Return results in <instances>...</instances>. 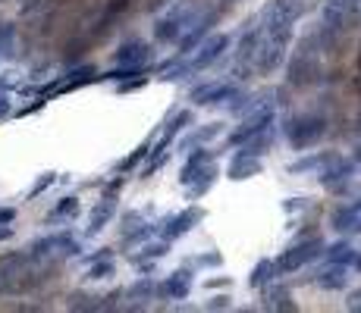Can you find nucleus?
Instances as JSON below:
<instances>
[{"label": "nucleus", "instance_id": "43", "mask_svg": "<svg viewBox=\"0 0 361 313\" xmlns=\"http://www.w3.org/2000/svg\"><path fill=\"white\" fill-rule=\"evenodd\" d=\"M16 85V79L13 75H7V79H0V91H10V88Z\"/></svg>", "mask_w": 361, "mask_h": 313}, {"label": "nucleus", "instance_id": "7", "mask_svg": "<svg viewBox=\"0 0 361 313\" xmlns=\"http://www.w3.org/2000/svg\"><path fill=\"white\" fill-rule=\"evenodd\" d=\"M233 94H236V85H229V81H208V85H198L189 100L195 106H217V104H226Z\"/></svg>", "mask_w": 361, "mask_h": 313}, {"label": "nucleus", "instance_id": "26", "mask_svg": "<svg viewBox=\"0 0 361 313\" xmlns=\"http://www.w3.org/2000/svg\"><path fill=\"white\" fill-rule=\"evenodd\" d=\"M16 25L13 22H0V63L10 60L16 54Z\"/></svg>", "mask_w": 361, "mask_h": 313}, {"label": "nucleus", "instance_id": "41", "mask_svg": "<svg viewBox=\"0 0 361 313\" xmlns=\"http://www.w3.org/2000/svg\"><path fill=\"white\" fill-rule=\"evenodd\" d=\"M16 219V207H0V223H13Z\"/></svg>", "mask_w": 361, "mask_h": 313}, {"label": "nucleus", "instance_id": "16", "mask_svg": "<svg viewBox=\"0 0 361 313\" xmlns=\"http://www.w3.org/2000/svg\"><path fill=\"white\" fill-rule=\"evenodd\" d=\"M314 282L323 288V291H342V288H348V269H346V266H336V263H330L323 273H317Z\"/></svg>", "mask_w": 361, "mask_h": 313}, {"label": "nucleus", "instance_id": "38", "mask_svg": "<svg viewBox=\"0 0 361 313\" xmlns=\"http://www.w3.org/2000/svg\"><path fill=\"white\" fill-rule=\"evenodd\" d=\"M229 307V294H217V298L208 300V310H226Z\"/></svg>", "mask_w": 361, "mask_h": 313}, {"label": "nucleus", "instance_id": "29", "mask_svg": "<svg viewBox=\"0 0 361 313\" xmlns=\"http://www.w3.org/2000/svg\"><path fill=\"white\" fill-rule=\"evenodd\" d=\"M208 29H210V16H208V19H201V22H198L195 29H192L189 35H185L183 41H179V47H183V54H189L192 47H198V44H201V38H204V31H208Z\"/></svg>", "mask_w": 361, "mask_h": 313}, {"label": "nucleus", "instance_id": "18", "mask_svg": "<svg viewBox=\"0 0 361 313\" xmlns=\"http://www.w3.org/2000/svg\"><path fill=\"white\" fill-rule=\"evenodd\" d=\"M323 254H327V263H336V266H355V257H358V250H355V244L348 241V238H342V241L323 248Z\"/></svg>", "mask_w": 361, "mask_h": 313}, {"label": "nucleus", "instance_id": "3", "mask_svg": "<svg viewBox=\"0 0 361 313\" xmlns=\"http://www.w3.org/2000/svg\"><path fill=\"white\" fill-rule=\"evenodd\" d=\"M323 254V241L321 238H305V241H295L283 257L277 260V273H295L305 263L317 260Z\"/></svg>", "mask_w": 361, "mask_h": 313}, {"label": "nucleus", "instance_id": "8", "mask_svg": "<svg viewBox=\"0 0 361 313\" xmlns=\"http://www.w3.org/2000/svg\"><path fill=\"white\" fill-rule=\"evenodd\" d=\"M192 10H173L170 16L158 19V25H154V38L158 41H179V35H183V29H189L192 22Z\"/></svg>", "mask_w": 361, "mask_h": 313}, {"label": "nucleus", "instance_id": "34", "mask_svg": "<svg viewBox=\"0 0 361 313\" xmlns=\"http://www.w3.org/2000/svg\"><path fill=\"white\" fill-rule=\"evenodd\" d=\"M223 131V122H210V125H204V129H198L195 135H189L183 144H201V141H208V138H217Z\"/></svg>", "mask_w": 361, "mask_h": 313}, {"label": "nucleus", "instance_id": "10", "mask_svg": "<svg viewBox=\"0 0 361 313\" xmlns=\"http://www.w3.org/2000/svg\"><path fill=\"white\" fill-rule=\"evenodd\" d=\"M154 56V50H151V44L148 41H126L120 50L114 54V63L116 66H145L148 60Z\"/></svg>", "mask_w": 361, "mask_h": 313}, {"label": "nucleus", "instance_id": "35", "mask_svg": "<svg viewBox=\"0 0 361 313\" xmlns=\"http://www.w3.org/2000/svg\"><path fill=\"white\" fill-rule=\"evenodd\" d=\"M148 154H151V144H141V147L139 150H135V154L132 156H126V160H123L120 163V172H129V169H135V166H139V163L141 160H145V156Z\"/></svg>", "mask_w": 361, "mask_h": 313}, {"label": "nucleus", "instance_id": "19", "mask_svg": "<svg viewBox=\"0 0 361 313\" xmlns=\"http://www.w3.org/2000/svg\"><path fill=\"white\" fill-rule=\"evenodd\" d=\"M333 150H321V154H308V156H302V160H295V163H289V172H295V175H302V172H321L323 166H327L330 160H333Z\"/></svg>", "mask_w": 361, "mask_h": 313}, {"label": "nucleus", "instance_id": "2", "mask_svg": "<svg viewBox=\"0 0 361 313\" xmlns=\"http://www.w3.org/2000/svg\"><path fill=\"white\" fill-rule=\"evenodd\" d=\"M289 144L295 150H305L311 144H317V138H323L327 131V119L317 116V113H302V116H292L289 119Z\"/></svg>", "mask_w": 361, "mask_h": 313}, {"label": "nucleus", "instance_id": "17", "mask_svg": "<svg viewBox=\"0 0 361 313\" xmlns=\"http://www.w3.org/2000/svg\"><path fill=\"white\" fill-rule=\"evenodd\" d=\"M355 0H327L323 3V22H327V29H342L348 19V13H352Z\"/></svg>", "mask_w": 361, "mask_h": 313}, {"label": "nucleus", "instance_id": "37", "mask_svg": "<svg viewBox=\"0 0 361 313\" xmlns=\"http://www.w3.org/2000/svg\"><path fill=\"white\" fill-rule=\"evenodd\" d=\"M10 113H13V100H10V91H0V122H3V119H10Z\"/></svg>", "mask_w": 361, "mask_h": 313}, {"label": "nucleus", "instance_id": "1", "mask_svg": "<svg viewBox=\"0 0 361 313\" xmlns=\"http://www.w3.org/2000/svg\"><path fill=\"white\" fill-rule=\"evenodd\" d=\"M292 41V25H277V29H264L258 44V54H254V63H258L261 75H270L283 66L286 60V47Z\"/></svg>", "mask_w": 361, "mask_h": 313}, {"label": "nucleus", "instance_id": "39", "mask_svg": "<svg viewBox=\"0 0 361 313\" xmlns=\"http://www.w3.org/2000/svg\"><path fill=\"white\" fill-rule=\"evenodd\" d=\"M346 307H348V310H361V288H358V291H352V294H348Z\"/></svg>", "mask_w": 361, "mask_h": 313}, {"label": "nucleus", "instance_id": "21", "mask_svg": "<svg viewBox=\"0 0 361 313\" xmlns=\"http://www.w3.org/2000/svg\"><path fill=\"white\" fill-rule=\"evenodd\" d=\"M264 307L267 310H295V304L289 300V291L283 285H264Z\"/></svg>", "mask_w": 361, "mask_h": 313}, {"label": "nucleus", "instance_id": "36", "mask_svg": "<svg viewBox=\"0 0 361 313\" xmlns=\"http://www.w3.org/2000/svg\"><path fill=\"white\" fill-rule=\"evenodd\" d=\"M54 182H57V175H54V172H45V175H41L38 182H35L32 188H29V200H32V198H38L41 191H47V188H51Z\"/></svg>", "mask_w": 361, "mask_h": 313}, {"label": "nucleus", "instance_id": "15", "mask_svg": "<svg viewBox=\"0 0 361 313\" xmlns=\"http://www.w3.org/2000/svg\"><path fill=\"white\" fill-rule=\"evenodd\" d=\"M330 223H333V229H339V232H361V200L358 204L339 207Z\"/></svg>", "mask_w": 361, "mask_h": 313}, {"label": "nucleus", "instance_id": "32", "mask_svg": "<svg viewBox=\"0 0 361 313\" xmlns=\"http://www.w3.org/2000/svg\"><path fill=\"white\" fill-rule=\"evenodd\" d=\"M233 100H236V104H229V113H233V116H239V113H248L254 104H258L261 94H239V91H236Z\"/></svg>", "mask_w": 361, "mask_h": 313}, {"label": "nucleus", "instance_id": "25", "mask_svg": "<svg viewBox=\"0 0 361 313\" xmlns=\"http://www.w3.org/2000/svg\"><path fill=\"white\" fill-rule=\"evenodd\" d=\"M54 250H57V235H45V238H35V241L26 248V254L32 257V260H45V257H51Z\"/></svg>", "mask_w": 361, "mask_h": 313}, {"label": "nucleus", "instance_id": "31", "mask_svg": "<svg viewBox=\"0 0 361 313\" xmlns=\"http://www.w3.org/2000/svg\"><path fill=\"white\" fill-rule=\"evenodd\" d=\"M57 250L66 257H79L82 254V244L76 241V235L72 232H57Z\"/></svg>", "mask_w": 361, "mask_h": 313}, {"label": "nucleus", "instance_id": "27", "mask_svg": "<svg viewBox=\"0 0 361 313\" xmlns=\"http://www.w3.org/2000/svg\"><path fill=\"white\" fill-rule=\"evenodd\" d=\"M114 260L110 257H101V260H91L89 263V269H85V279L89 282H101V279H107V275H114Z\"/></svg>", "mask_w": 361, "mask_h": 313}, {"label": "nucleus", "instance_id": "20", "mask_svg": "<svg viewBox=\"0 0 361 313\" xmlns=\"http://www.w3.org/2000/svg\"><path fill=\"white\" fill-rule=\"evenodd\" d=\"M261 172V160L258 156H242V154H236L233 156V163H229V179H252V175H258Z\"/></svg>", "mask_w": 361, "mask_h": 313}, {"label": "nucleus", "instance_id": "6", "mask_svg": "<svg viewBox=\"0 0 361 313\" xmlns=\"http://www.w3.org/2000/svg\"><path fill=\"white\" fill-rule=\"evenodd\" d=\"M229 47V35H210L208 41L198 44L195 56L189 60V72H201V69H208L210 63H217L223 54H226Z\"/></svg>", "mask_w": 361, "mask_h": 313}, {"label": "nucleus", "instance_id": "24", "mask_svg": "<svg viewBox=\"0 0 361 313\" xmlns=\"http://www.w3.org/2000/svg\"><path fill=\"white\" fill-rule=\"evenodd\" d=\"M76 216H79V198L70 194V198H63L51 213H47V225L63 223V219H76Z\"/></svg>", "mask_w": 361, "mask_h": 313}, {"label": "nucleus", "instance_id": "44", "mask_svg": "<svg viewBox=\"0 0 361 313\" xmlns=\"http://www.w3.org/2000/svg\"><path fill=\"white\" fill-rule=\"evenodd\" d=\"M355 160H361V147H358V154H355Z\"/></svg>", "mask_w": 361, "mask_h": 313}, {"label": "nucleus", "instance_id": "9", "mask_svg": "<svg viewBox=\"0 0 361 313\" xmlns=\"http://www.w3.org/2000/svg\"><path fill=\"white\" fill-rule=\"evenodd\" d=\"M352 175H355V163L342 160V156H333V160L321 169V185L330 188V191H342V185H346Z\"/></svg>", "mask_w": 361, "mask_h": 313}, {"label": "nucleus", "instance_id": "11", "mask_svg": "<svg viewBox=\"0 0 361 313\" xmlns=\"http://www.w3.org/2000/svg\"><path fill=\"white\" fill-rule=\"evenodd\" d=\"M201 216H204L201 210H183V213H176V216H170V219L164 223V229H160L164 241H176V238H183L185 232H189Z\"/></svg>", "mask_w": 361, "mask_h": 313}, {"label": "nucleus", "instance_id": "33", "mask_svg": "<svg viewBox=\"0 0 361 313\" xmlns=\"http://www.w3.org/2000/svg\"><path fill=\"white\" fill-rule=\"evenodd\" d=\"M70 310H101V298H91V294H70Z\"/></svg>", "mask_w": 361, "mask_h": 313}, {"label": "nucleus", "instance_id": "12", "mask_svg": "<svg viewBox=\"0 0 361 313\" xmlns=\"http://www.w3.org/2000/svg\"><path fill=\"white\" fill-rule=\"evenodd\" d=\"M192 285H195V273H189V269H176V273L167 275V282H164L160 291H164V298H170V300H183V298H189Z\"/></svg>", "mask_w": 361, "mask_h": 313}, {"label": "nucleus", "instance_id": "40", "mask_svg": "<svg viewBox=\"0 0 361 313\" xmlns=\"http://www.w3.org/2000/svg\"><path fill=\"white\" fill-rule=\"evenodd\" d=\"M195 263H201V266H220V254H208V257H198Z\"/></svg>", "mask_w": 361, "mask_h": 313}, {"label": "nucleus", "instance_id": "5", "mask_svg": "<svg viewBox=\"0 0 361 313\" xmlns=\"http://www.w3.org/2000/svg\"><path fill=\"white\" fill-rule=\"evenodd\" d=\"M273 119H277V113H273V104H261V106H258V113H254V116H248L245 122H242L239 129H236L233 135H229V144H236V147H239L242 141H248V138H254V135H258V131L270 129V125H273Z\"/></svg>", "mask_w": 361, "mask_h": 313}, {"label": "nucleus", "instance_id": "42", "mask_svg": "<svg viewBox=\"0 0 361 313\" xmlns=\"http://www.w3.org/2000/svg\"><path fill=\"white\" fill-rule=\"evenodd\" d=\"M13 225H10V223H0V241H10V238H13Z\"/></svg>", "mask_w": 361, "mask_h": 313}, {"label": "nucleus", "instance_id": "28", "mask_svg": "<svg viewBox=\"0 0 361 313\" xmlns=\"http://www.w3.org/2000/svg\"><path fill=\"white\" fill-rule=\"evenodd\" d=\"M126 294L132 300H151L154 294H158V285H154V279H148V275H145V279H139L135 285H129Z\"/></svg>", "mask_w": 361, "mask_h": 313}, {"label": "nucleus", "instance_id": "14", "mask_svg": "<svg viewBox=\"0 0 361 313\" xmlns=\"http://www.w3.org/2000/svg\"><path fill=\"white\" fill-rule=\"evenodd\" d=\"M114 213H116V200H114V194H104L101 198V204L91 210V216H89V229H85V235H98V232L104 229V225L114 219Z\"/></svg>", "mask_w": 361, "mask_h": 313}, {"label": "nucleus", "instance_id": "23", "mask_svg": "<svg viewBox=\"0 0 361 313\" xmlns=\"http://www.w3.org/2000/svg\"><path fill=\"white\" fill-rule=\"evenodd\" d=\"M270 144H273V135H270V129H264V131H258L254 138L242 141V150H239V154H242V156H261L264 150H270Z\"/></svg>", "mask_w": 361, "mask_h": 313}, {"label": "nucleus", "instance_id": "30", "mask_svg": "<svg viewBox=\"0 0 361 313\" xmlns=\"http://www.w3.org/2000/svg\"><path fill=\"white\" fill-rule=\"evenodd\" d=\"M167 244L170 241H154V244H145V248H141V254H132V263H151V260H158V257H164L167 250Z\"/></svg>", "mask_w": 361, "mask_h": 313}, {"label": "nucleus", "instance_id": "4", "mask_svg": "<svg viewBox=\"0 0 361 313\" xmlns=\"http://www.w3.org/2000/svg\"><path fill=\"white\" fill-rule=\"evenodd\" d=\"M305 13L302 0H270L264 6V25L261 29H277V25H295V19Z\"/></svg>", "mask_w": 361, "mask_h": 313}, {"label": "nucleus", "instance_id": "13", "mask_svg": "<svg viewBox=\"0 0 361 313\" xmlns=\"http://www.w3.org/2000/svg\"><path fill=\"white\" fill-rule=\"evenodd\" d=\"M314 79H317V63L311 60L308 50L292 56V63H289V81L292 85H308V81H314Z\"/></svg>", "mask_w": 361, "mask_h": 313}, {"label": "nucleus", "instance_id": "22", "mask_svg": "<svg viewBox=\"0 0 361 313\" xmlns=\"http://www.w3.org/2000/svg\"><path fill=\"white\" fill-rule=\"evenodd\" d=\"M273 279H277V263L273 260H258L254 263V269H252V275H248V285L264 288V285H270Z\"/></svg>", "mask_w": 361, "mask_h": 313}]
</instances>
